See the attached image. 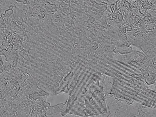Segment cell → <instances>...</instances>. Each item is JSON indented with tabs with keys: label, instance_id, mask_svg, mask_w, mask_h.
Listing matches in <instances>:
<instances>
[{
	"label": "cell",
	"instance_id": "obj_1",
	"mask_svg": "<svg viewBox=\"0 0 156 117\" xmlns=\"http://www.w3.org/2000/svg\"><path fill=\"white\" fill-rule=\"evenodd\" d=\"M111 94L122 99L156 108L155 90L150 89L142 73L114 78Z\"/></svg>",
	"mask_w": 156,
	"mask_h": 117
}]
</instances>
